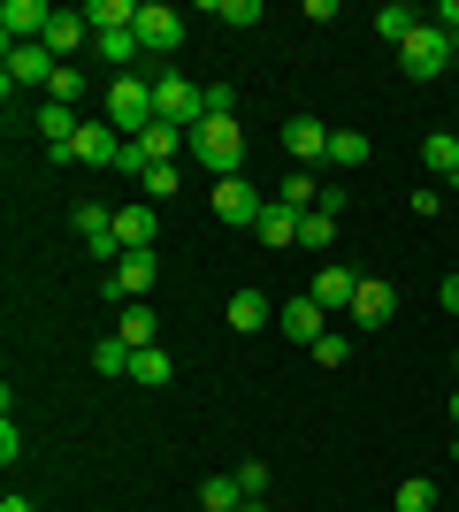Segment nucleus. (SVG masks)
Here are the masks:
<instances>
[{"instance_id": "1", "label": "nucleus", "mask_w": 459, "mask_h": 512, "mask_svg": "<svg viewBox=\"0 0 459 512\" xmlns=\"http://www.w3.org/2000/svg\"><path fill=\"white\" fill-rule=\"evenodd\" d=\"M108 123L123 130V138H146V130L161 123V107H153V77H138V69L108 77Z\"/></svg>"}, {"instance_id": "2", "label": "nucleus", "mask_w": 459, "mask_h": 512, "mask_svg": "<svg viewBox=\"0 0 459 512\" xmlns=\"http://www.w3.org/2000/svg\"><path fill=\"white\" fill-rule=\"evenodd\" d=\"M192 153H199V169L215 176H238L245 169V138H238V115H207V123L192 130Z\"/></svg>"}, {"instance_id": "3", "label": "nucleus", "mask_w": 459, "mask_h": 512, "mask_svg": "<svg viewBox=\"0 0 459 512\" xmlns=\"http://www.w3.org/2000/svg\"><path fill=\"white\" fill-rule=\"evenodd\" d=\"M459 54H452V31H437V23H421L414 39L398 46V69H406V77H414V85H429V77H444V69H452Z\"/></svg>"}, {"instance_id": "4", "label": "nucleus", "mask_w": 459, "mask_h": 512, "mask_svg": "<svg viewBox=\"0 0 459 512\" xmlns=\"http://www.w3.org/2000/svg\"><path fill=\"white\" fill-rule=\"evenodd\" d=\"M123 146H131V138H123V130H115L108 115H100V123H85L77 138H69V146H54V161H85V169H115V161H123Z\"/></svg>"}, {"instance_id": "5", "label": "nucleus", "mask_w": 459, "mask_h": 512, "mask_svg": "<svg viewBox=\"0 0 459 512\" xmlns=\"http://www.w3.org/2000/svg\"><path fill=\"white\" fill-rule=\"evenodd\" d=\"M77 245H85L92 260H123V237H115V214L100 207V199H77Z\"/></svg>"}, {"instance_id": "6", "label": "nucleus", "mask_w": 459, "mask_h": 512, "mask_svg": "<svg viewBox=\"0 0 459 512\" xmlns=\"http://www.w3.org/2000/svg\"><path fill=\"white\" fill-rule=\"evenodd\" d=\"M153 276H161V260H153V245H146V253H123V260L108 268V299H115V306H138V299L153 291Z\"/></svg>"}, {"instance_id": "7", "label": "nucleus", "mask_w": 459, "mask_h": 512, "mask_svg": "<svg viewBox=\"0 0 459 512\" xmlns=\"http://www.w3.org/2000/svg\"><path fill=\"white\" fill-rule=\"evenodd\" d=\"M207 207H215V222H238V230H253V222H261V207H268V199L253 192L245 176H222L215 192H207Z\"/></svg>"}, {"instance_id": "8", "label": "nucleus", "mask_w": 459, "mask_h": 512, "mask_svg": "<svg viewBox=\"0 0 459 512\" xmlns=\"http://www.w3.org/2000/svg\"><path fill=\"white\" fill-rule=\"evenodd\" d=\"M138 46H146V54H176V46H184V16H176L169 0H146V8H138Z\"/></svg>"}, {"instance_id": "9", "label": "nucleus", "mask_w": 459, "mask_h": 512, "mask_svg": "<svg viewBox=\"0 0 459 512\" xmlns=\"http://www.w3.org/2000/svg\"><path fill=\"white\" fill-rule=\"evenodd\" d=\"M46 54H54V62H69V54H85L92 46V23H85V8H54V23H46Z\"/></svg>"}, {"instance_id": "10", "label": "nucleus", "mask_w": 459, "mask_h": 512, "mask_svg": "<svg viewBox=\"0 0 459 512\" xmlns=\"http://www.w3.org/2000/svg\"><path fill=\"white\" fill-rule=\"evenodd\" d=\"M54 69H62V62H54V54H46V46H8V77H0V85H8V92H23V85H54Z\"/></svg>"}, {"instance_id": "11", "label": "nucleus", "mask_w": 459, "mask_h": 512, "mask_svg": "<svg viewBox=\"0 0 459 512\" xmlns=\"http://www.w3.org/2000/svg\"><path fill=\"white\" fill-rule=\"evenodd\" d=\"M46 23H54V8H46V0H8V8H0V31H8V46H39V39H46Z\"/></svg>"}, {"instance_id": "12", "label": "nucleus", "mask_w": 459, "mask_h": 512, "mask_svg": "<svg viewBox=\"0 0 459 512\" xmlns=\"http://www.w3.org/2000/svg\"><path fill=\"white\" fill-rule=\"evenodd\" d=\"M284 153H291V169H314V161H329V130L314 123V115H291L284 123Z\"/></svg>"}, {"instance_id": "13", "label": "nucleus", "mask_w": 459, "mask_h": 512, "mask_svg": "<svg viewBox=\"0 0 459 512\" xmlns=\"http://www.w3.org/2000/svg\"><path fill=\"white\" fill-rule=\"evenodd\" d=\"M276 329H284L291 344H306V352H314V344L329 337V314L314 299H291V306H276Z\"/></svg>"}, {"instance_id": "14", "label": "nucleus", "mask_w": 459, "mask_h": 512, "mask_svg": "<svg viewBox=\"0 0 459 512\" xmlns=\"http://www.w3.org/2000/svg\"><path fill=\"white\" fill-rule=\"evenodd\" d=\"M352 291H360V276H352V268H314V283H306V299L322 306V314H337V306L352 314Z\"/></svg>"}, {"instance_id": "15", "label": "nucleus", "mask_w": 459, "mask_h": 512, "mask_svg": "<svg viewBox=\"0 0 459 512\" xmlns=\"http://www.w3.org/2000/svg\"><path fill=\"white\" fill-rule=\"evenodd\" d=\"M31 130H39V138H46V153H54V146H69V138L85 130V115H77V107H62V100H46L39 115H31Z\"/></svg>"}, {"instance_id": "16", "label": "nucleus", "mask_w": 459, "mask_h": 512, "mask_svg": "<svg viewBox=\"0 0 459 512\" xmlns=\"http://www.w3.org/2000/svg\"><path fill=\"white\" fill-rule=\"evenodd\" d=\"M391 314H398V291H391V283H360V291H352V321H360V329H383Z\"/></svg>"}, {"instance_id": "17", "label": "nucleus", "mask_w": 459, "mask_h": 512, "mask_svg": "<svg viewBox=\"0 0 459 512\" xmlns=\"http://www.w3.org/2000/svg\"><path fill=\"white\" fill-rule=\"evenodd\" d=\"M253 230H261V245H268V253H291V245H299V214H291V207H276V199H268V207H261V222H253Z\"/></svg>"}, {"instance_id": "18", "label": "nucleus", "mask_w": 459, "mask_h": 512, "mask_svg": "<svg viewBox=\"0 0 459 512\" xmlns=\"http://www.w3.org/2000/svg\"><path fill=\"white\" fill-rule=\"evenodd\" d=\"M222 321H230V329H245V337H253V329H268V321H276V306H268L261 291H230V306H222Z\"/></svg>"}, {"instance_id": "19", "label": "nucleus", "mask_w": 459, "mask_h": 512, "mask_svg": "<svg viewBox=\"0 0 459 512\" xmlns=\"http://www.w3.org/2000/svg\"><path fill=\"white\" fill-rule=\"evenodd\" d=\"M115 337L131 344V352H146V344H161V321H153V306L138 299V306H123V314H115Z\"/></svg>"}, {"instance_id": "20", "label": "nucleus", "mask_w": 459, "mask_h": 512, "mask_svg": "<svg viewBox=\"0 0 459 512\" xmlns=\"http://www.w3.org/2000/svg\"><path fill=\"white\" fill-rule=\"evenodd\" d=\"M92 54H100V62H108L115 77H123V69H131L138 54H146V46H138V31H92Z\"/></svg>"}, {"instance_id": "21", "label": "nucleus", "mask_w": 459, "mask_h": 512, "mask_svg": "<svg viewBox=\"0 0 459 512\" xmlns=\"http://www.w3.org/2000/svg\"><path fill=\"white\" fill-rule=\"evenodd\" d=\"M276 207H291V214H314V207H322V184H314V169H291L284 184H276Z\"/></svg>"}, {"instance_id": "22", "label": "nucleus", "mask_w": 459, "mask_h": 512, "mask_svg": "<svg viewBox=\"0 0 459 512\" xmlns=\"http://www.w3.org/2000/svg\"><path fill=\"white\" fill-rule=\"evenodd\" d=\"M92 31H138V0H85Z\"/></svg>"}, {"instance_id": "23", "label": "nucleus", "mask_w": 459, "mask_h": 512, "mask_svg": "<svg viewBox=\"0 0 459 512\" xmlns=\"http://www.w3.org/2000/svg\"><path fill=\"white\" fill-rule=\"evenodd\" d=\"M421 23H429V16H414L406 0H391V8H375V31H383V46H406V39L421 31Z\"/></svg>"}, {"instance_id": "24", "label": "nucleus", "mask_w": 459, "mask_h": 512, "mask_svg": "<svg viewBox=\"0 0 459 512\" xmlns=\"http://www.w3.org/2000/svg\"><path fill=\"white\" fill-rule=\"evenodd\" d=\"M115 237H123V253H146L153 245V207H115Z\"/></svg>"}, {"instance_id": "25", "label": "nucleus", "mask_w": 459, "mask_h": 512, "mask_svg": "<svg viewBox=\"0 0 459 512\" xmlns=\"http://www.w3.org/2000/svg\"><path fill=\"white\" fill-rule=\"evenodd\" d=\"M421 169H429V176H444V184L459 176V138H452V130H437V138L421 146Z\"/></svg>"}, {"instance_id": "26", "label": "nucleus", "mask_w": 459, "mask_h": 512, "mask_svg": "<svg viewBox=\"0 0 459 512\" xmlns=\"http://www.w3.org/2000/svg\"><path fill=\"white\" fill-rule=\"evenodd\" d=\"M299 245H306V253H329V245H337V214H329V207L299 214Z\"/></svg>"}, {"instance_id": "27", "label": "nucleus", "mask_w": 459, "mask_h": 512, "mask_svg": "<svg viewBox=\"0 0 459 512\" xmlns=\"http://www.w3.org/2000/svg\"><path fill=\"white\" fill-rule=\"evenodd\" d=\"M169 375H176V360H169V352H161V344H146V352H138V360H131V383H146V390H161V383H169Z\"/></svg>"}, {"instance_id": "28", "label": "nucleus", "mask_w": 459, "mask_h": 512, "mask_svg": "<svg viewBox=\"0 0 459 512\" xmlns=\"http://www.w3.org/2000/svg\"><path fill=\"white\" fill-rule=\"evenodd\" d=\"M368 130H329V161H337V169H360V161H368Z\"/></svg>"}, {"instance_id": "29", "label": "nucleus", "mask_w": 459, "mask_h": 512, "mask_svg": "<svg viewBox=\"0 0 459 512\" xmlns=\"http://www.w3.org/2000/svg\"><path fill=\"white\" fill-rule=\"evenodd\" d=\"M131 360H138V352L123 337H100V344H92V375H131Z\"/></svg>"}, {"instance_id": "30", "label": "nucleus", "mask_w": 459, "mask_h": 512, "mask_svg": "<svg viewBox=\"0 0 459 512\" xmlns=\"http://www.w3.org/2000/svg\"><path fill=\"white\" fill-rule=\"evenodd\" d=\"M199 505H207V512H238V505H245L238 474H215V482H199Z\"/></svg>"}, {"instance_id": "31", "label": "nucleus", "mask_w": 459, "mask_h": 512, "mask_svg": "<svg viewBox=\"0 0 459 512\" xmlns=\"http://www.w3.org/2000/svg\"><path fill=\"white\" fill-rule=\"evenodd\" d=\"M391 505H398V512H437V482H421V474H406Z\"/></svg>"}, {"instance_id": "32", "label": "nucleus", "mask_w": 459, "mask_h": 512, "mask_svg": "<svg viewBox=\"0 0 459 512\" xmlns=\"http://www.w3.org/2000/svg\"><path fill=\"white\" fill-rule=\"evenodd\" d=\"M199 16H215V23H261V0H207V8H199Z\"/></svg>"}, {"instance_id": "33", "label": "nucleus", "mask_w": 459, "mask_h": 512, "mask_svg": "<svg viewBox=\"0 0 459 512\" xmlns=\"http://www.w3.org/2000/svg\"><path fill=\"white\" fill-rule=\"evenodd\" d=\"M46 100L77 107V100H85V69H77V62H62V69H54V85H46Z\"/></svg>"}, {"instance_id": "34", "label": "nucleus", "mask_w": 459, "mask_h": 512, "mask_svg": "<svg viewBox=\"0 0 459 512\" xmlns=\"http://www.w3.org/2000/svg\"><path fill=\"white\" fill-rule=\"evenodd\" d=\"M138 192H146V199H176V192H184V169H176V161H169V169H146V176H138Z\"/></svg>"}, {"instance_id": "35", "label": "nucleus", "mask_w": 459, "mask_h": 512, "mask_svg": "<svg viewBox=\"0 0 459 512\" xmlns=\"http://www.w3.org/2000/svg\"><path fill=\"white\" fill-rule=\"evenodd\" d=\"M352 360V337H337V329H329L322 344H314V367H345Z\"/></svg>"}, {"instance_id": "36", "label": "nucleus", "mask_w": 459, "mask_h": 512, "mask_svg": "<svg viewBox=\"0 0 459 512\" xmlns=\"http://www.w3.org/2000/svg\"><path fill=\"white\" fill-rule=\"evenodd\" d=\"M238 490H245V505L268 497V467H261V459H245V467H238Z\"/></svg>"}, {"instance_id": "37", "label": "nucleus", "mask_w": 459, "mask_h": 512, "mask_svg": "<svg viewBox=\"0 0 459 512\" xmlns=\"http://www.w3.org/2000/svg\"><path fill=\"white\" fill-rule=\"evenodd\" d=\"M0 459H8V467H16V459H23V436H16V413H0Z\"/></svg>"}, {"instance_id": "38", "label": "nucleus", "mask_w": 459, "mask_h": 512, "mask_svg": "<svg viewBox=\"0 0 459 512\" xmlns=\"http://www.w3.org/2000/svg\"><path fill=\"white\" fill-rule=\"evenodd\" d=\"M207 115H238V85H207Z\"/></svg>"}, {"instance_id": "39", "label": "nucleus", "mask_w": 459, "mask_h": 512, "mask_svg": "<svg viewBox=\"0 0 459 512\" xmlns=\"http://www.w3.org/2000/svg\"><path fill=\"white\" fill-rule=\"evenodd\" d=\"M437 299H444V314H459V268L444 276V291H437Z\"/></svg>"}, {"instance_id": "40", "label": "nucleus", "mask_w": 459, "mask_h": 512, "mask_svg": "<svg viewBox=\"0 0 459 512\" xmlns=\"http://www.w3.org/2000/svg\"><path fill=\"white\" fill-rule=\"evenodd\" d=\"M444 413H452V428H459V390H452V406H444Z\"/></svg>"}, {"instance_id": "41", "label": "nucleus", "mask_w": 459, "mask_h": 512, "mask_svg": "<svg viewBox=\"0 0 459 512\" xmlns=\"http://www.w3.org/2000/svg\"><path fill=\"white\" fill-rule=\"evenodd\" d=\"M245 512H268V505H261V497H253V505H245Z\"/></svg>"}, {"instance_id": "42", "label": "nucleus", "mask_w": 459, "mask_h": 512, "mask_svg": "<svg viewBox=\"0 0 459 512\" xmlns=\"http://www.w3.org/2000/svg\"><path fill=\"white\" fill-rule=\"evenodd\" d=\"M452 459H459V428H452Z\"/></svg>"}, {"instance_id": "43", "label": "nucleus", "mask_w": 459, "mask_h": 512, "mask_svg": "<svg viewBox=\"0 0 459 512\" xmlns=\"http://www.w3.org/2000/svg\"><path fill=\"white\" fill-rule=\"evenodd\" d=\"M452 375H459V352H452Z\"/></svg>"}, {"instance_id": "44", "label": "nucleus", "mask_w": 459, "mask_h": 512, "mask_svg": "<svg viewBox=\"0 0 459 512\" xmlns=\"http://www.w3.org/2000/svg\"><path fill=\"white\" fill-rule=\"evenodd\" d=\"M452 184H459V176H452Z\"/></svg>"}, {"instance_id": "45", "label": "nucleus", "mask_w": 459, "mask_h": 512, "mask_svg": "<svg viewBox=\"0 0 459 512\" xmlns=\"http://www.w3.org/2000/svg\"><path fill=\"white\" fill-rule=\"evenodd\" d=\"M238 512H245V505H238Z\"/></svg>"}]
</instances>
